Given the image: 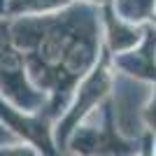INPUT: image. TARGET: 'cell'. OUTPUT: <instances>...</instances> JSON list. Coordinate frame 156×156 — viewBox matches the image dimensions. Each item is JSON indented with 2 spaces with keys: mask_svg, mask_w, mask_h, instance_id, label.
Listing matches in <instances>:
<instances>
[{
  "mask_svg": "<svg viewBox=\"0 0 156 156\" xmlns=\"http://www.w3.org/2000/svg\"><path fill=\"white\" fill-rule=\"evenodd\" d=\"M140 156H154V147H151V137L144 142V147H142V151H140Z\"/></svg>",
  "mask_w": 156,
  "mask_h": 156,
  "instance_id": "7",
  "label": "cell"
},
{
  "mask_svg": "<svg viewBox=\"0 0 156 156\" xmlns=\"http://www.w3.org/2000/svg\"><path fill=\"white\" fill-rule=\"evenodd\" d=\"M147 121H149L151 128H156V93H154V100H151L149 110H147Z\"/></svg>",
  "mask_w": 156,
  "mask_h": 156,
  "instance_id": "6",
  "label": "cell"
},
{
  "mask_svg": "<svg viewBox=\"0 0 156 156\" xmlns=\"http://www.w3.org/2000/svg\"><path fill=\"white\" fill-rule=\"evenodd\" d=\"M14 133L12 130H7V126H5V121H2V124H0V147H2V144H9V142H14Z\"/></svg>",
  "mask_w": 156,
  "mask_h": 156,
  "instance_id": "5",
  "label": "cell"
},
{
  "mask_svg": "<svg viewBox=\"0 0 156 156\" xmlns=\"http://www.w3.org/2000/svg\"><path fill=\"white\" fill-rule=\"evenodd\" d=\"M112 44H114V49H124V47H130L133 42H137V30H133V28H124V26H114L112 23Z\"/></svg>",
  "mask_w": 156,
  "mask_h": 156,
  "instance_id": "3",
  "label": "cell"
},
{
  "mask_svg": "<svg viewBox=\"0 0 156 156\" xmlns=\"http://www.w3.org/2000/svg\"><path fill=\"white\" fill-rule=\"evenodd\" d=\"M0 156H37L33 147H23V144H2L0 147Z\"/></svg>",
  "mask_w": 156,
  "mask_h": 156,
  "instance_id": "4",
  "label": "cell"
},
{
  "mask_svg": "<svg viewBox=\"0 0 156 156\" xmlns=\"http://www.w3.org/2000/svg\"><path fill=\"white\" fill-rule=\"evenodd\" d=\"M154 0H124L121 2V12L126 14V19H144L151 12Z\"/></svg>",
  "mask_w": 156,
  "mask_h": 156,
  "instance_id": "2",
  "label": "cell"
},
{
  "mask_svg": "<svg viewBox=\"0 0 156 156\" xmlns=\"http://www.w3.org/2000/svg\"><path fill=\"white\" fill-rule=\"evenodd\" d=\"M70 149L79 156H133L137 147L117 135V128L112 126V112L105 107L103 114H91L79 126Z\"/></svg>",
  "mask_w": 156,
  "mask_h": 156,
  "instance_id": "1",
  "label": "cell"
}]
</instances>
